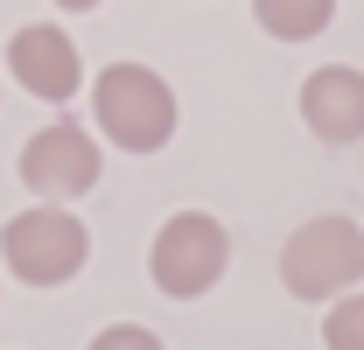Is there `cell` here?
<instances>
[{"instance_id": "1", "label": "cell", "mask_w": 364, "mask_h": 350, "mask_svg": "<svg viewBox=\"0 0 364 350\" xmlns=\"http://www.w3.org/2000/svg\"><path fill=\"white\" fill-rule=\"evenodd\" d=\"M91 120L112 147L127 154H154L176 140V91L168 78H154L147 63H105L91 85Z\"/></svg>"}, {"instance_id": "2", "label": "cell", "mask_w": 364, "mask_h": 350, "mask_svg": "<svg viewBox=\"0 0 364 350\" xmlns=\"http://www.w3.org/2000/svg\"><path fill=\"white\" fill-rule=\"evenodd\" d=\"M280 280L301 302H336L364 280V224L350 218H309L280 245Z\"/></svg>"}, {"instance_id": "3", "label": "cell", "mask_w": 364, "mask_h": 350, "mask_svg": "<svg viewBox=\"0 0 364 350\" xmlns=\"http://www.w3.org/2000/svg\"><path fill=\"white\" fill-rule=\"evenodd\" d=\"M225 266H231V231L210 218V211H176V218L154 231V245H147L154 287L176 295V302L210 295V287L225 280Z\"/></svg>"}, {"instance_id": "4", "label": "cell", "mask_w": 364, "mask_h": 350, "mask_svg": "<svg viewBox=\"0 0 364 350\" xmlns=\"http://www.w3.org/2000/svg\"><path fill=\"white\" fill-rule=\"evenodd\" d=\"M0 260H7L14 280H28V287H63L91 260V231L63 203H36V211L0 224Z\"/></svg>"}, {"instance_id": "5", "label": "cell", "mask_w": 364, "mask_h": 350, "mask_svg": "<svg viewBox=\"0 0 364 350\" xmlns=\"http://www.w3.org/2000/svg\"><path fill=\"white\" fill-rule=\"evenodd\" d=\"M98 175H105L98 140H91L77 120H56V127H43L28 147H21V182H28L43 203H70V196H85V189H98Z\"/></svg>"}, {"instance_id": "6", "label": "cell", "mask_w": 364, "mask_h": 350, "mask_svg": "<svg viewBox=\"0 0 364 350\" xmlns=\"http://www.w3.org/2000/svg\"><path fill=\"white\" fill-rule=\"evenodd\" d=\"M7 70H14V85L28 91V98H43V105H70L77 85H85L77 43H70L56 21H28V28H14V43H7Z\"/></svg>"}, {"instance_id": "7", "label": "cell", "mask_w": 364, "mask_h": 350, "mask_svg": "<svg viewBox=\"0 0 364 350\" xmlns=\"http://www.w3.org/2000/svg\"><path fill=\"white\" fill-rule=\"evenodd\" d=\"M301 120H309V133L329 140V147L364 140V70H350V63L309 70V85H301Z\"/></svg>"}, {"instance_id": "8", "label": "cell", "mask_w": 364, "mask_h": 350, "mask_svg": "<svg viewBox=\"0 0 364 350\" xmlns=\"http://www.w3.org/2000/svg\"><path fill=\"white\" fill-rule=\"evenodd\" d=\"M252 21L273 43H309L336 21V0H252Z\"/></svg>"}, {"instance_id": "9", "label": "cell", "mask_w": 364, "mask_h": 350, "mask_svg": "<svg viewBox=\"0 0 364 350\" xmlns=\"http://www.w3.org/2000/svg\"><path fill=\"white\" fill-rule=\"evenodd\" d=\"M322 344H329V350H364V287L336 295L329 322H322Z\"/></svg>"}, {"instance_id": "10", "label": "cell", "mask_w": 364, "mask_h": 350, "mask_svg": "<svg viewBox=\"0 0 364 350\" xmlns=\"http://www.w3.org/2000/svg\"><path fill=\"white\" fill-rule=\"evenodd\" d=\"M91 350H168L154 329H140V322H112V329H98Z\"/></svg>"}, {"instance_id": "11", "label": "cell", "mask_w": 364, "mask_h": 350, "mask_svg": "<svg viewBox=\"0 0 364 350\" xmlns=\"http://www.w3.org/2000/svg\"><path fill=\"white\" fill-rule=\"evenodd\" d=\"M56 7H70V14H85V7H98V0H56Z\"/></svg>"}]
</instances>
